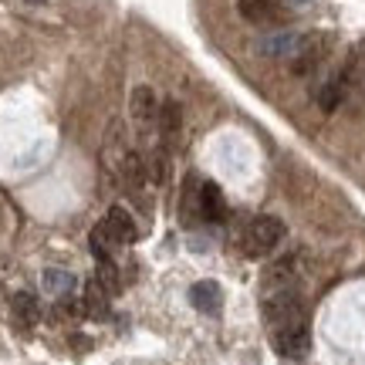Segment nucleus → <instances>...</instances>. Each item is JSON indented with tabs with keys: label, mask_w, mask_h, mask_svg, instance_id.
<instances>
[{
	"label": "nucleus",
	"mask_w": 365,
	"mask_h": 365,
	"mask_svg": "<svg viewBox=\"0 0 365 365\" xmlns=\"http://www.w3.org/2000/svg\"><path fill=\"white\" fill-rule=\"evenodd\" d=\"M264 322L267 328H284L294 325V322H308V308H304V298H301L294 287H281V291H271L264 298Z\"/></svg>",
	"instance_id": "f257e3e1"
},
{
	"label": "nucleus",
	"mask_w": 365,
	"mask_h": 365,
	"mask_svg": "<svg viewBox=\"0 0 365 365\" xmlns=\"http://www.w3.org/2000/svg\"><path fill=\"white\" fill-rule=\"evenodd\" d=\"M281 240H284V223L277 220V217H271V213H264V217H254L247 223L240 247H244L247 257H267Z\"/></svg>",
	"instance_id": "f03ea898"
},
{
	"label": "nucleus",
	"mask_w": 365,
	"mask_h": 365,
	"mask_svg": "<svg viewBox=\"0 0 365 365\" xmlns=\"http://www.w3.org/2000/svg\"><path fill=\"white\" fill-rule=\"evenodd\" d=\"M328 51H331V41H328V34H322V31L301 34L298 51H294V58H291V71H294V75H312L314 68L328 58Z\"/></svg>",
	"instance_id": "7ed1b4c3"
},
{
	"label": "nucleus",
	"mask_w": 365,
	"mask_h": 365,
	"mask_svg": "<svg viewBox=\"0 0 365 365\" xmlns=\"http://www.w3.org/2000/svg\"><path fill=\"white\" fill-rule=\"evenodd\" d=\"M271 345H274V352L284 355V359H301V355H308V349H312V328H308V322L274 328Z\"/></svg>",
	"instance_id": "20e7f679"
},
{
	"label": "nucleus",
	"mask_w": 365,
	"mask_h": 365,
	"mask_svg": "<svg viewBox=\"0 0 365 365\" xmlns=\"http://www.w3.org/2000/svg\"><path fill=\"white\" fill-rule=\"evenodd\" d=\"M129 112H132V122H135V129H139V135H149V132L156 129V122H159V102H156V91L149 88V85H139V88H132Z\"/></svg>",
	"instance_id": "39448f33"
},
{
	"label": "nucleus",
	"mask_w": 365,
	"mask_h": 365,
	"mask_svg": "<svg viewBox=\"0 0 365 365\" xmlns=\"http://www.w3.org/2000/svg\"><path fill=\"white\" fill-rule=\"evenodd\" d=\"M294 277H298V257L284 254V257H277V261H271L264 267L261 284L271 294V291H281V287H294Z\"/></svg>",
	"instance_id": "423d86ee"
},
{
	"label": "nucleus",
	"mask_w": 365,
	"mask_h": 365,
	"mask_svg": "<svg viewBox=\"0 0 365 365\" xmlns=\"http://www.w3.org/2000/svg\"><path fill=\"white\" fill-rule=\"evenodd\" d=\"M180 129H182V112H180V102H173V98H166V102L159 105V122H156V132H159V143L166 145H176V139H180Z\"/></svg>",
	"instance_id": "0eeeda50"
},
{
	"label": "nucleus",
	"mask_w": 365,
	"mask_h": 365,
	"mask_svg": "<svg viewBox=\"0 0 365 365\" xmlns=\"http://www.w3.org/2000/svg\"><path fill=\"white\" fill-rule=\"evenodd\" d=\"M143 166H145V180L153 186H166L170 182V149L163 143L149 145L143 153Z\"/></svg>",
	"instance_id": "6e6552de"
},
{
	"label": "nucleus",
	"mask_w": 365,
	"mask_h": 365,
	"mask_svg": "<svg viewBox=\"0 0 365 365\" xmlns=\"http://www.w3.org/2000/svg\"><path fill=\"white\" fill-rule=\"evenodd\" d=\"M298 44H301V34H294V31H277V34H267V38L257 41V51H261L264 58H294Z\"/></svg>",
	"instance_id": "1a4fd4ad"
},
{
	"label": "nucleus",
	"mask_w": 365,
	"mask_h": 365,
	"mask_svg": "<svg viewBox=\"0 0 365 365\" xmlns=\"http://www.w3.org/2000/svg\"><path fill=\"white\" fill-rule=\"evenodd\" d=\"M190 301H193L196 312L203 314H217L223 308V287L217 281H196L190 287Z\"/></svg>",
	"instance_id": "9d476101"
},
{
	"label": "nucleus",
	"mask_w": 365,
	"mask_h": 365,
	"mask_svg": "<svg viewBox=\"0 0 365 365\" xmlns=\"http://www.w3.org/2000/svg\"><path fill=\"white\" fill-rule=\"evenodd\" d=\"M200 217L207 223L227 220V200H223L217 182H203V186H200Z\"/></svg>",
	"instance_id": "9b49d317"
},
{
	"label": "nucleus",
	"mask_w": 365,
	"mask_h": 365,
	"mask_svg": "<svg viewBox=\"0 0 365 365\" xmlns=\"http://www.w3.org/2000/svg\"><path fill=\"white\" fill-rule=\"evenodd\" d=\"M105 227H108V234L115 244H132L139 230H135V220H132V213L125 207H112L105 213Z\"/></svg>",
	"instance_id": "f8f14e48"
},
{
	"label": "nucleus",
	"mask_w": 365,
	"mask_h": 365,
	"mask_svg": "<svg viewBox=\"0 0 365 365\" xmlns=\"http://www.w3.org/2000/svg\"><path fill=\"white\" fill-rule=\"evenodd\" d=\"M349 81H352V68L349 71H339L335 78H328L322 88H318V105H322V112H335L345 98V91H349Z\"/></svg>",
	"instance_id": "ddd939ff"
},
{
	"label": "nucleus",
	"mask_w": 365,
	"mask_h": 365,
	"mask_svg": "<svg viewBox=\"0 0 365 365\" xmlns=\"http://www.w3.org/2000/svg\"><path fill=\"white\" fill-rule=\"evenodd\" d=\"M237 11L250 24H271L274 17L281 14V0H240Z\"/></svg>",
	"instance_id": "4468645a"
},
{
	"label": "nucleus",
	"mask_w": 365,
	"mask_h": 365,
	"mask_svg": "<svg viewBox=\"0 0 365 365\" xmlns=\"http://www.w3.org/2000/svg\"><path fill=\"white\" fill-rule=\"evenodd\" d=\"M200 176L196 173H190L186 180H182V193H180V217L186 223H196V220H203L200 217Z\"/></svg>",
	"instance_id": "2eb2a0df"
},
{
	"label": "nucleus",
	"mask_w": 365,
	"mask_h": 365,
	"mask_svg": "<svg viewBox=\"0 0 365 365\" xmlns=\"http://www.w3.org/2000/svg\"><path fill=\"white\" fill-rule=\"evenodd\" d=\"M11 312H14V322H17L21 328H34V325L41 322V304H38V298H34L31 291H21V294H14Z\"/></svg>",
	"instance_id": "dca6fc26"
},
{
	"label": "nucleus",
	"mask_w": 365,
	"mask_h": 365,
	"mask_svg": "<svg viewBox=\"0 0 365 365\" xmlns=\"http://www.w3.org/2000/svg\"><path fill=\"white\" fill-rule=\"evenodd\" d=\"M118 176L125 186L132 190H139L145 182V166H143V153H135V149H122V159H118Z\"/></svg>",
	"instance_id": "f3484780"
},
{
	"label": "nucleus",
	"mask_w": 365,
	"mask_h": 365,
	"mask_svg": "<svg viewBox=\"0 0 365 365\" xmlns=\"http://www.w3.org/2000/svg\"><path fill=\"white\" fill-rule=\"evenodd\" d=\"M41 284H44V291H48L54 301L71 298V294H75V274L58 271V267H48V271L41 274Z\"/></svg>",
	"instance_id": "a211bd4d"
},
{
	"label": "nucleus",
	"mask_w": 365,
	"mask_h": 365,
	"mask_svg": "<svg viewBox=\"0 0 365 365\" xmlns=\"http://www.w3.org/2000/svg\"><path fill=\"white\" fill-rule=\"evenodd\" d=\"M108 301H112L108 291L91 277L88 284H85V301H81V304H85V314H88V318H105V314H108Z\"/></svg>",
	"instance_id": "6ab92c4d"
},
{
	"label": "nucleus",
	"mask_w": 365,
	"mask_h": 365,
	"mask_svg": "<svg viewBox=\"0 0 365 365\" xmlns=\"http://www.w3.org/2000/svg\"><path fill=\"white\" fill-rule=\"evenodd\" d=\"M95 281L108 291V298H115L118 291H122V274H118L112 257H98V261H95Z\"/></svg>",
	"instance_id": "aec40b11"
},
{
	"label": "nucleus",
	"mask_w": 365,
	"mask_h": 365,
	"mask_svg": "<svg viewBox=\"0 0 365 365\" xmlns=\"http://www.w3.org/2000/svg\"><path fill=\"white\" fill-rule=\"evenodd\" d=\"M88 247H91V254H95V261H98V257H112V250L118 247L115 240H112V234H108V227H105V220L91 227V234H88Z\"/></svg>",
	"instance_id": "412c9836"
},
{
	"label": "nucleus",
	"mask_w": 365,
	"mask_h": 365,
	"mask_svg": "<svg viewBox=\"0 0 365 365\" xmlns=\"http://www.w3.org/2000/svg\"><path fill=\"white\" fill-rule=\"evenodd\" d=\"M27 4H34V7H41V4H48V0H27Z\"/></svg>",
	"instance_id": "4be33fe9"
}]
</instances>
